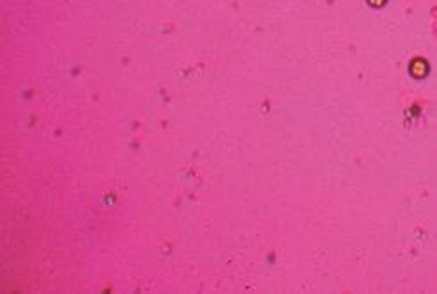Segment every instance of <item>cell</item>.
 Here are the masks:
<instances>
[{
    "instance_id": "obj_1",
    "label": "cell",
    "mask_w": 437,
    "mask_h": 294,
    "mask_svg": "<svg viewBox=\"0 0 437 294\" xmlns=\"http://www.w3.org/2000/svg\"><path fill=\"white\" fill-rule=\"evenodd\" d=\"M410 72H412L414 77H423L426 73V62L423 61V59H416V61H412V64H410Z\"/></svg>"
},
{
    "instance_id": "obj_2",
    "label": "cell",
    "mask_w": 437,
    "mask_h": 294,
    "mask_svg": "<svg viewBox=\"0 0 437 294\" xmlns=\"http://www.w3.org/2000/svg\"><path fill=\"white\" fill-rule=\"evenodd\" d=\"M368 2H370L371 6L378 7V6H382V4H384V2H386V0H368Z\"/></svg>"
}]
</instances>
